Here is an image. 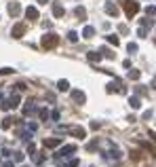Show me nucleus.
<instances>
[{
	"label": "nucleus",
	"instance_id": "1",
	"mask_svg": "<svg viewBox=\"0 0 156 167\" xmlns=\"http://www.w3.org/2000/svg\"><path fill=\"white\" fill-rule=\"evenodd\" d=\"M122 4H124V11H127V15H129V17H131V15H135V11L139 9V6H137V2H133V0H124Z\"/></svg>",
	"mask_w": 156,
	"mask_h": 167
},
{
	"label": "nucleus",
	"instance_id": "2",
	"mask_svg": "<svg viewBox=\"0 0 156 167\" xmlns=\"http://www.w3.org/2000/svg\"><path fill=\"white\" fill-rule=\"evenodd\" d=\"M42 44H44L46 49H53V47L57 44V36H55V34H46V36L42 38Z\"/></svg>",
	"mask_w": 156,
	"mask_h": 167
},
{
	"label": "nucleus",
	"instance_id": "3",
	"mask_svg": "<svg viewBox=\"0 0 156 167\" xmlns=\"http://www.w3.org/2000/svg\"><path fill=\"white\" fill-rule=\"evenodd\" d=\"M23 32H25V26H21V23H17V26L13 28V36H15V38H21Z\"/></svg>",
	"mask_w": 156,
	"mask_h": 167
},
{
	"label": "nucleus",
	"instance_id": "4",
	"mask_svg": "<svg viewBox=\"0 0 156 167\" xmlns=\"http://www.w3.org/2000/svg\"><path fill=\"white\" fill-rule=\"evenodd\" d=\"M8 13H11V15H19V4H17V2H11V4H8Z\"/></svg>",
	"mask_w": 156,
	"mask_h": 167
},
{
	"label": "nucleus",
	"instance_id": "5",
	"mask_svg": "<svg viewBox=\"0 0 156 167\" xmlns=\"http://www.w3.org/2000/svg\"><path fill=\"white\" fill-rule=\"evenodd\" d=\"M25 15H28V19H36V17H38V11H36L34 6H30V9L25 11Z\"/></svg>",
	"mask_w": 156,
	"mask_h": 167
},
{
	"label": "nucleus",
	"instance_id": "6",
	"mask_svg": "<svg viewBox=\"0 0 156 167\" xmlns=\"http://www.w3.org/2000/svg\"><path fill=\"white\" fill-rule=\"evenodd\" d=\"M106 11H108L110 15H118V9L112 4V2H106Z\"/></svg>",
	"mask_w": 156,
	"mask_h": 167
},
{
	"label": "nucleus",
	"instance_id": "7",
	"mask_svg": "<svg viewBox=\"0 0 156 167\" xmlns=\"http://www.w3.org/2000/svg\"><path fill=\"white\" fill-rule=\"evenodd\" d=\"M53 15L61 17V15H63V6H61V4H55V6H53Z\"/></svg>",
	"mask_w": 156,
	"mask_h": 167
},
{
	"label": "nucleus",
	"instance_id": "8",
	"mask_svg": "<svg viewBox=\"0 0 156 167\" xmlns=\"http://www.w3.org/2000/svg\"><path fill=\"white\" fill-rule=\"evenodd\" d=\"M93 34H95V30H93V28H84V36H86V38H91Z\"/></svg>",
	"mask_w": 156,
	"mask_h": 167
},
{
	"label": "nucleus",
	"instance_id": "9",
	"mask_svg": "<svg viewBox=\"0 0 156 167\" xmlns=\"http://www.w3.org/2000/svg\"><path fill=\"white\" fill-rule=\"evenodd\" d=\"M59 89L66 91V89H68V83H66V81H59Z\"/></svg>",
	"mask_w": 156,
	"mask_h": 167
},
{
	"label": "nucleus",
	"instance_id": "10",
	"mask_svg": "<svg viewBox=\"0 0 156 167\" xmlns=\"http://www.w3.org/2000/svg\"><path fill=\"white\" fill-rule=\"evenodd\" d=\"M108 40L112 42V44H118V38H116V36H108Z\"/></svg>",
	"mask_w": 156,
	"mask_h": 167
},
{
	"label": "nucleus",
	"instance_id": "11",
	"mask_svg": "<svg viewBox=\"0 0 156 167\" xmlns=\"http://www.w3.org/2000/svg\"><path fill=\"white\" fill-rule=\"evenodd\" d=\"M40 2H46V0H40Z\"/></svg>",
	"mask_w": 156,
	"mask_h": 167
}]
</instances>
